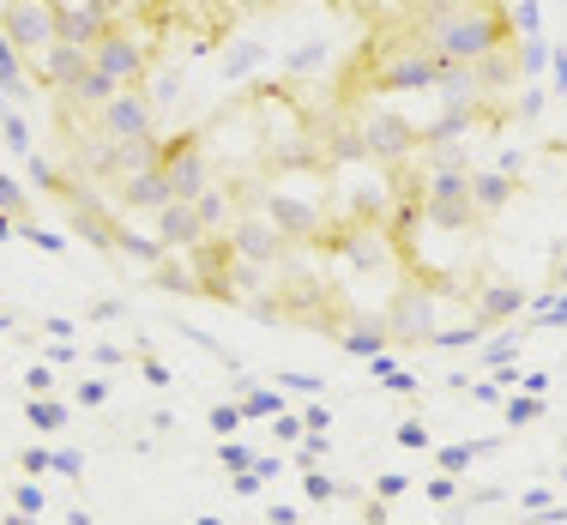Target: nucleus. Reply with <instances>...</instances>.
<instances>
[{
  "label": "nucleus",
  "mask_w": 567,
  "mask_h": 525,
  "mask_svg": "<svg viewBox=\"0 0 567 525\" xmlns=\"http://www.w3.org/2000/svg\"><path fill=\"white\" fill-rule=\"evenodd\" d=\"M0 37L24 55V66H37L61 43V0H7L0 7Z\"/></svg>",
  "instance_id": "obj_1"
},
{
  "label": "nucleus",
  "mask_w": 567,
  "mask_h": 525,
  "mask_svg": "<svg viewBox=\"0 0 567 525\" xmlns=\"http://www.w3.org/2000/svg\"><path fill=\"white\" fill-rule=\"evenodd\" d=\"M91 66H97V73H110L121 91H140V79L152 73V43H145L140 31H103V43L91 49Z\"/></svg>",
  "instance_id": "obj_2"
},
{
  "label": "nucleus",
  "mask_w": 567,
  "mask_h": 525,
  "mask_svg": "<svg viewBox=\"0 0 567 525\" xmlns=\"http://www.w3.org/2000/svg\"><path fill=\"white\" fill-rule=\"evenodd\" d=\"M91 121H97V127L110 133L115 145H127V140H157V110H152V97H145V91H121V97H110Z\"/></svg>",
  "instance_id": "obj_3"
},
{
  "label": "nucleus",
  "mask_w": 567,
  "mask_h": 525,
  "mask_svg": "<svg viewBox=\"0 0 567 525\" xmlns=\"http://www.w3.org/2000/svg\"><path fill=\"white\" fill-rule=\"evenodd\" d=\"M85 66H91V49H79V43H55L43 61L31 66V79H37V85H49V91H66L79 73H85Z\"/></svg>",
  "instance_id": "obj_4"
},
{
  "label": "nucleus",
  "mask_w": 567,
  "mask_h": 525,
  "mask_svg": "<svg viewBox=\"0 0 567 525\" xmlns=\"http://www.w3.org/2000/svg\"><path fill=\"white\" fill-rule=\"evenodd\" d=\"M24 85H31V66H24V55L0 37V91H24Z\"/></svg>",
  "instance_id": "obj_5"
},
{
  "label": "nucleus",
  "mask_w": 567,
  "mask_h": 525,
  "mask_svg": "<svg viewBox=\"0 0 567 525\" xmlns=\"http://www.w3.org/2000/svg\"><path fill=\"white\" fill-rule=\"evenodd\" d=\"M85 7H97V12H103V19H110V24H115V19H121V7H127V0H85Z\"/></svg>",
  "instance_id": "obj_6"
}]
</instances>
